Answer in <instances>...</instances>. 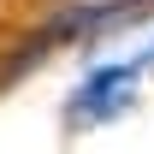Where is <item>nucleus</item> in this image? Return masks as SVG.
<instances>
[{
    "label": "nucleus",
    "instance_id": "obj_1",
    "mask_svg": "<svg viewBox=\"0 0 154 154\" xmlns=\"http://www.w3.org/2000/svg\"><path fill=\"white\" fill-rule=\"evenodd\" d=\"M154 65V42H142L131 59H107V65H89L83 83L65 95V125L71 131H95V125H113L136 107L142 95V71Z\"/></svg>",
    "mask_w": 154,
    "mask_h": 154
}]
</instances>
